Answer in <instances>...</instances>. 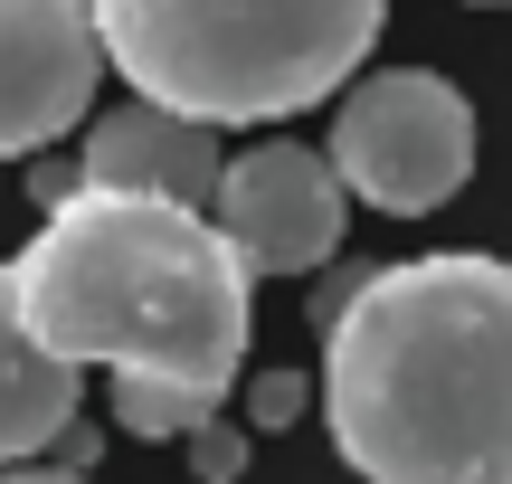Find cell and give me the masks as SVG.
Listing matches in <instances>:
<instances>
[{"instance_id":"cell-1","label":"cell","mask_w":512,"mask_h":484,"mask_svg":"<svg viewBox=\"0 0 512 484\" xmlns=\"http://www.w3.org/2000/svg\"><path fill=\"white\" fill-rule=\"evenodd\" d=\"M323 428L361 484H512V266L437 247L323 285Z\"/></svg>"},{"instance_id":"cell-2","label":"cell","mask_w":512,"mask_h":484,"mask_svg":"<svg viewBox=\"0 0 512 484\" xmlns=\"http://www.w3.org/2000/svg\"><path fill=\"white\" fill-rule=\"evenodd\" d=\"M247 285V257L209 209L86 181L10 257V295L38 352H57L67 371L105 361L114 380H162L209 409L247 371Z\"/></svg>"},{"instance_id":"cell-3","label":"cell","mask_w":512,"mask_h":484,"mask_svg":"<svg viewBox=\"0 0 512 484\" xmlns=\"http://www.w3.org/2000/svg\"><path fill=\"white\" fill-rule=\"evenodd\" d=\"M133 105L190 124H285L351 86L389 0H86Z\"/></svg>"},{"instance_id":"cell-4","label":"cell","mask_w":512,"mask_h":484,"mask_svg":"<svg viewBox=\"0 0 512 484\" xmlns=\"http://www.w3.org/2000/svg\"><path fill=\"white\" fill-rule=\"evenodd\" d=\"M332 181L389 219H427L475 181V105L437 67H370L332 114Z\"/></svg>"},{"instance_id":"cell-5","label":"cell","mask_w":512,"mask_h":484,"mask_svg":"<svg viewBox=\"0 0 512 484\" xmlns=\"http://www.w3.org/2000/svg\"><path fill=\"white\" fill-rule=\"evenodd\" d=\"M209 219H219V238L247 257V276H313V266L342 247V181H332L323 152L275 133V143L228 152Z\"/></svg>"},{"instance_id":"cell-6","label":"cell","mask_w":512,"mask_h":484,"mask_svg":"<svg viewBox=\"0 0 512 484\" xmlns=\"http://www.w3.org/2000/svg\"><path fill=\"white\" fill-rule=\"evenodd\" d=\"M95 76L105 48L86 0H0V162L95 124Z\"/></svg>"},{"instance_id":"cell-7","label":"cell","mask_w":512,"mask_h":484,"mask_svg":"<svg viewBox=\"0 0 512 484\" xmlns=\"http://www.w3.org/2000/svg\"><path fill=\"white\" fill-rule=\"evenodd\" d=\"M219 133L190 124V114H162V105H114L86 124V152H76V181L86 190H143V200H171V209H209L219 200Z\"/></svg>"},{"instance_id":"cell-8","label":"cell","mask_w":512,"mask_h":484,"mask_svg":"<svg viewBox=\"0 0 512 484\" xmlns=\"http://www.w3.org/2000/svg\"><path fill=\"white\" fill-rule=\"evenodd\" d=\"M76 390H86V371H67L57 352L29 342L19 295H10V266H0V475L10 466H48V447L76 428Z\"/></svg>"},{"instance_id":"cell-9","label":"cell","mask_w":512,"mask_h":484,"mask_svg":"<svg viewBox=\"0 0 512 484\" xmlns=\"http://www.w3.org/2000/svg\"><path fill=\"white\" fill-rule=\"evenodd\" d=\"M209 399H190V390H162V380H114V428L124 437H143V447H171V437H200L209 428Z\"/></svg>"},{"instance_id":"cell-10","label":"cell","mask_w":512,"mask_h":484,"mask_svg":"<svg viewBox=\"0 0 512 484\" xmlns=\"http://www.w3.org/2000/svg\"><path fill=\"white\" fill-rule=\"evenodd\" d=\"M190 466H200V484H238L247 475V428H219V418H209V428L190 437Z\"/></svg>"},{"instance_id":"cell-11","label":"cell","mask_w":512,"mask_h":484,"mask_svg":"<svg viewBox=\"0 0 512 484\" xmlns=\"http://www.w3.org/2000/svg\"><path fill=\"white\" fill-rule=\"evenodd\" d=\"M304 380H294V371H266V380H247V428H285V418L294 409H304Z\"/></svg>"},{"instance_id":"cell-12","label":"cell","mask_w":512,"mask_h":484,"mask_svg":"<svg viewBox=\"0 0 512 484\" xmlns=\"http://www.w3.org/2000/svg\"><path fill=\"white\" fill-rule=\"evenodd\" d=\"M0 484H86V475H67V466H10Z\"/></svg>"}]
</instances>
